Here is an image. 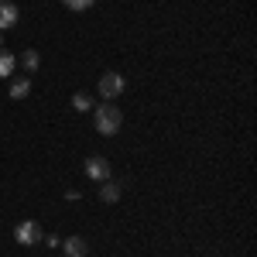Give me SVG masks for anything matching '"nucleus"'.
I'll use <instances>...</instances> for the list:
<instances>
[{
    "label": "nucleus",
    "mask_w": 257,
    "mask_h": 257,
    "mask_svg": "<svg viewBox=\"0 0 257 257\" xmlns=\"http://www.w3.org/2000/svg\"><path fill=\"white\" fill-rule=\"evenodd\" d=\"M28 96H31V79L28 76L11 79V99H28Z\"/></svg>",
    "instance_id": "nucleus-8"
},
{
    "label": "nucleus",
    "mask_w": 257,
    "mask_h": 257,
    "mask_svg": "<svg viewBox=\"0 0 257 257\" xmlns=\"http://www.w3.org/2000/svg\"><path fill=\"white\" fill-rule=\"evenodd\" d=\"M62 4H65L69 11H76V14H79V11H89V7H93L96 0H62Z\"/></svg>",
    "instance_id": "nucleus-12"
},
{
    "label": "nucleus",
    "mask_w": 257,
    "mask_h": 257,
    "mask_svg": "<svg viewBox=\"0 0 257 257\" xmlns=\"http://www.w3.org/2000/svg\"><path fill=\"white\" fill-rule=\"evenodd\" d=\"M14 240H18L21 247H35V243L45 240V230H41L38 219H24V223L14 226Z\"/></svg>",
    "instance_id": "nucleus-2"
},
{
    "label": "nucleus",
    "mask_w": 257,
    "mask_h": 257,
    "mask_svg": "<svg viewBox=\"0 0 257 257\" xmlns=\"http://www.w3.org/2000/svg\"><path fill=\"white\" fill-rule=\"evenodd\" d=\"M86 175L93 178V182H106L110 178V161L103 158V155H89L86 158Z\"/></svg>",
    "instance_id": "nucleus-4"
},
{
    "label": "nucleus",
    "mask_w": 257,
    "mask_h": 257,
    "mask_svg": "<svg viewBox=\"0 0 257 257\" xmlns=\"http://www.w3.org/2000/svg\"><path fill=\"white\" fill-rule=\"evenodd\" d=\"M72 110H79V113L93 110V96H89V93H76V96H72Z\"/></svg>",
    "instance_id": "nucleus-11"
},
{
    "label": "nucleus",
    "mask_w": 257,
    "mask_h": 257,
    "mask_svg": "<svg viewBox=\"0 0 257 257\" xmlns=\"http://www.w3.org/2000/svg\"><path fill=\"white\" fill-rule=\"evenodd\" d=\"M123 89H127V79L120 72H103L99 76V96L103 99H117Z\"/></svg>",
    "instance_id": "nucleus-3"
},
{
    "label": "nucleus",
    "mask_w": 257,
    "mask_h": 257,
    "mask_svg": "<svg viewBox=\"0 0 257 257\" xmlns=\"http://www.w3.org/2000/svg\"><path fill=\"white\" fill-rule=\"evenodd\" d=\"M14 69H18V59H14L11 52H0V79H11Z\"/></svg>",
    "instance_id": "nucleus-9"
},
{
    "label": "nucleus",
    "mask_w": 257,
    "mask_h": 257,
    "mask_svg": "<svg viewBox=\"0 0 257 257\" xmlns=\"http://www.w3.org/2000/svg\"><path fill=\"white\" fill-rule=\"evenodd\" d=\"M93 120H96V131L103 138H113L120 127H123V113H120L117 103H99L93 110Z\"/></svg>",
    "instance_id": "nucleus-1"
},
{
    "label": "nucleus",
    "mask_w": 257,
    "mask_h": 257,
    "mask_svg": "<svg viewBox=\"0 0 257 257\" xmlns=\"http://www.w3.org/2000/svg\"><path fill=\"white\" fill-rule=\"evenodd\" d=\"M59 247L65 250V257H86V254H89V243H86L82 237H65Z\"/></svg>",
    "instance_id": "nucleus-7"
},
{
    "label": "nucleus",
    "mask_w": 257,
    "mask_h": 257,
    "mask_svg": "<svg viewBox=\"0 0 257 257\" xmlns=\"http://www.w3.org/2000/svg\"><path fill=\"white\" fill-rule=\"evenodd\" d=\"M0 45H4V31H0Z\"/></svg>",
    "instance_id": "nucleus-13"
},
{
    "label": "nucleus",
    "mask_w": 257,
    "mask_h": 257,
    "mask_svg": "<svg viewBox=\"0 0 257 257\" xmlns=\"http://www.w3.org/2000/svg\"><path fill=\"white\" fill-rule=\"evenodd\" d=\"M123 185H127V182H117V178L99 182V199H103V202H120V196H123Z\"/></svg>",
    "instance_id": "nucleus-6"
},
{
    "label": "nucleus",
    "mask_w": 257,
    "mask_h": 257,
    "mask_svg": "<svg viewBox=\"0 0 257 257\" xmlns=\"http://www.w3.org/2000/svg\"><path fill=\"white\" fill-rule=\"evenodd\" d=\"M18 21H21L18 4H11V0H0V31H11V28H18Z\"/></svg>",
    "instance_id": "nucleus-5"
},
{
    "label": "nucleus",
    "mask_w": 257,
    "mask_h": 257,
    "mask_svg": "<svg viewBox=\"0 0 257 257\" xmlns=\"http://www.w3.org/2000/svg\"><path fill=\"white\" fill-rule=\"evenodd\" d=\"M21 65H24L28 72H38V65H41V55L35 52V48H28V52L21 55Z\"/></svg>",
    "instance_id": "nucleus-10"
}]
</instances>
